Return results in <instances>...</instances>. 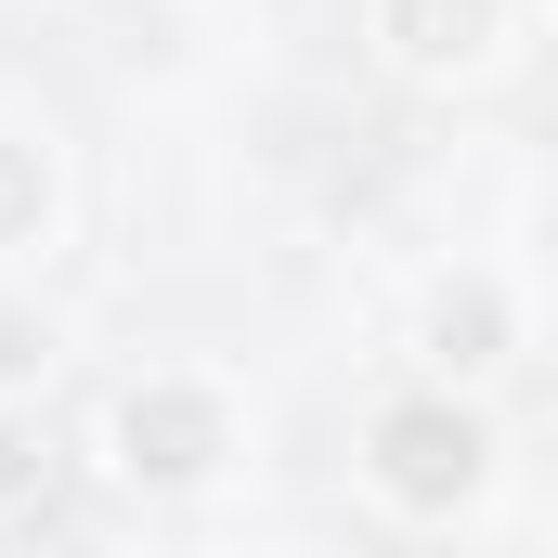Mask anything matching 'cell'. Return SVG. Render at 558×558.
I'll return each instance as SVG.
<instances>
[{"mask_svg":"<svg viewBox=\"0 0 558 558\" xmlns=\"http://www.w3.org/2000/svg\"><path fill=\"white\" fill-rule=\"evenodd\" d=\"M364 39H377L390 78L454 92V78H481L507 52V0H364Z\"/></svg>","mask_w":558,"mask_h":558,"instance_id":"3","label":"cell"},{"mask_svg":"<svg viewBox=\"0 0 558 558\" xmlns=\"http://www.w3.org/2000/svg\"><path fill=\"white\" fill-rule=\"evenodd\" d=\"M364 494L390 520H468L494 494V428L468 390H390L364 416Z\"/></svg>","mask_w":558,"mask_h":558,"instance_id":"2","label":"cell"},{"mask_svg":"<svg viewBox=\"0 0 558 558\" xmlns=\"http://www.w3.org/2000/svg\"><path fill=\"white\" fill-rule=\"evenodd\" d=\"M234 454H247V403H234L208 364H143L131 390L105 403V481H118V494L182 507V494H208Z\"/></svg>","mask_w":558,"mask_h":558,"instance_id":"1","label":"cell"},{"mask_svg":"<svg viewBox=\"0 0 558 558\" xmlns=\"http://www.w3.org/2000/svg\"><path fill=\"white\" fill-rule=\"evenodd\" d=\"M416 364H428V390H468V377H494V364H520V286L507 274H441L416 299Z\"/></svg>","mask_w":558,"mask_h":558,"instance_id":"4","label":"cell"},{"mask_svg":"<svg viewBox=\"0 0 558 558\" xmlns=\"http://www.w3.org/2000/svg\"><path fill=\"white\" fill-rule=\"evenodd\" d=\"M546 13H558V0H546Z\"/></svg>","mask_w":558,"mask_h":558,"instance_id":"8","label":"cell"},{"mask_svg":"<svg viewBox=\"0 0 558 558\" xmlns=\"http://www.w3.org/2000/svg\"><path fill=\"white\" fill-rule=\"evenodd\" d=\"M39 481H52V441H39V403H0V520H13V507H39Z\"/></svg>","mask_w":558,"mask_h":558,"instance_id":"7","label":"cell"},{"mask_svg":"<svg viewBox=\"0 0 558 558\" xmlns=\"http://www.w3.org/2000/svg\"><path fill=\"white\" fill-rule=\"evenodd\" d=\"M52 221H65V169H52V143H39V131H0V260L52 247Z\"/></svg>","mask_w":558,"mask_h":558,"instance_id":"5","label":"cell"},{"mask_svg":"<svg viewBox=\"0 0 558 558\" xmlns=\"http://www.w3.org/2000/svg\"><path fill=\"white\" fill-rule=\"evenodd\" d=\"M52 364H65V325H52L39 299H0V403H39Z\"/></svg>","mask_w":558,"mask_h":558,"instance_id":"6","label":"cell"}]
</instances>
